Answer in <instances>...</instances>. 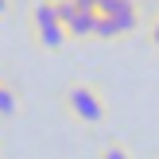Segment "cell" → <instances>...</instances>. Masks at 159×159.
<instances>
[{
  "label": "cell",
  "instance_id": "cell-3",
  "mask_svg": "<svg viewBox=\"0 0 159 159\" xmlns=\"http://www.w3.org/2000/svg\"><path fill=\"white\" fill-rule=\"evenodd\" d=\"M93 23H97V0H82V12L66 23V39L70 43H89L93 39Z\"/></svg>",
  "mask_w": 159,
  "mask_h": 159
},
{
  "label": "cell",
  "instance_id": "cell-9",
  "mask_svg": "<svg viewBox=\"0 0 159 159\" xmlns=\"http://www.w3.org/2000/svg\"><path fill=\"white\" fill-rule=\"evenodd\" d=\"M0 78H4V74H0Z\"/></svg>",
  "mask_w": 159,
  "mask_h": 159
},
{
  "label": "cell",
  "instance_id": "cell-4",
  "mask_svg": "<svg viewBox=\"0 0 159 159\" xmlns=\"http://www.w3.org/2000/svg\"><path fill=\"white\" fill-rule=\"evenodd\" d=\"M31 43H35L39 51H47V54H58L70 39H66V27H62V23H51V27H35L31 31Z\"/></svg>",
  "mask_w": 159,
  "mask_h": 159
},
{
  "label": "cell",
  "instance_id": "cell-2",
  "mask_svg": "<svg viewBox=\"0 0 159 159\" xmlns=\"http://www.w3.org/2000/svg\"><path fill=\"white\" fill-rule=\"evenodd\" d=\"M97 16H105L116 27V39H132L140 31V20H144L140 4H132V0H97Z\"/></svg>",
  "mask_w": 159,
  "mask_h": 159
},
{
  "label": "cell",
  "instance_id": "cell-1",
  "mask_svg": "<svg viewBox=\"0 0 159 159\" xmlns=\"http://www.w3.org/2000/svg\"><path fill=\"white\" fill-rule=\"evenodd\" d=\"M58 101H62V113L74 124H105L109 120V97L97 82H70Z\"/></svg>",
  "mask_w": 159,
  "mask_h": 159
},
{
  "label": "cell",
  "instance_id": "cell-7",
  "mask_svg": "<svg viewBox=\"0 0 159 159\" xmlns=\"http://www.w3.org/2000/svg\"><path fill=\"white\" fill-rule=\"evenodd\" d=\"M148 43L159 51V8H155V16H152V23H148Z\"/></svg>",
  "mask_w": 159,
  "mask_h": 159
},
{
  "label": "cell",
  "instance_id": "cell-8",
  "mask_svg": "<svg viewBox=\"0 0 159 159\" xmlns=\"http://www.w3.org/2000/svg\"><path fill=\"white\" fill-rule=\"evenodd\" d=\"M12 12V4H8V0H0V16H8Z\"/></svg>",
  "mask_w": 159,
  "mask_h": 159
},
{
  "label": "cell",
  "instance_id": "cell-6",
  "mask_svg": "<svg viewBox=\"0 0 159 159\" xmlns=\"http://www.w3.org/2000/svg\"><path fill=\"white\" fill-rule=\"evenodd\" d=\"M97 159H132V152L120 144V140H109V144L97 148Z\"/></svg>",
  "mask_w": 159,
  "mask_h": 159
},
{
  "label": "cell",
  "instance_id": "cell-5",
  "mask_svg": "<svg viewBox=\"0 0 159 159\" xmlns=\"http://www.w3.org/2000/svg\"><path fill=\"white\" fill-rule=\"evenodd\" d=\"M23 109V97H20V85L0 78V120H16Z\"/></svg>",
  "mask_w": 159,
  "mask_h": 159
}]
</instances>
